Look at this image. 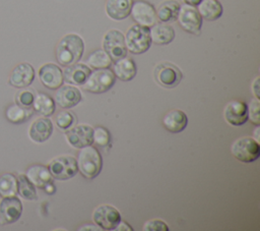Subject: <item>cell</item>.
I'll use <instances>...</instances> for the list:
<instances>
[{"mask_svg":"<svg viewBox=\"0 0 260 231\" xmlns=\"http://www.w3.org/2000/svg\"><path fill=\"white\" fill-rule=\"evenodd\" d=\"M84 52V43L77 34H67L56 46L55 56L60 65L67 66L80 60Z\"/></svg>","mask_w":260,"mask_h":231,"instance_id":"cell-1","label":"cell"},{"mask_svg":"<svg viewBox=\"0 0 260 231\" xmlns=\"http://www.w3.org/2000/svg\"><path fill=\"white\" fill-rule=\"evenodd\" d=\"M78 171L87 179L96 177L103 167V158L100 152L91 145L79 149L77 159Z\"/></svg>","mask_w":260,"mask_h":231,"instance_id":"cell-2","label":"cell"},{"mask_svg":"<svg viewBox=\"0 0 260 231\" xmlns=\"http://www.w3.org/2000/svg\"><path fill=\"white\" fill-rule=\"evenodd\" d=\"M124 38L127 51L132 54H142L151 46L149 27L137 23L128 28Z\"/></svg>","mask_w":260,"mask_h":231,"instance_id":"cell-3","label":"cell"},{"mask_svg":"<svg viewBox=\"0 0 260 231\" xmlns=\"http://www.w3.org/2000/svg\"><path fill=\"white\" fill-rule=\"evenodd\" d=\"M116 81V76L112 69L101 68L94 69L89 73L83 82V90L92 94H102L109 91Z\"/></svg>","mask_w":260,"mask_h":231,"instance_id":"cell-4","label":"cell"},{"mask_svg":"<svg viewBox=\"0 0 260 231\" xmlns=\"http://www.w3.org/2000/svg\"><path fill=\"white\" fill-rule=\"evenodd\" d=\"M231 153L240 162L252 163L260 156V145L251 136H243L233 142Z\"/></svg>","mask_w":260,"mask_h":231,"instance_id":"cell-5","label":"cell"},{"mask_svg":"<svg viewBox=\"0 0 260 231\" xmlns=\"http://www.w3.org/2000/svg\"><path fill=\"white\" fill-rule=\"evenodd\" d=\"M103 49L107 52L113 61L127 56L128 51L122 32L117 28L108 31L103 38Z\"/></svg>","mask_w":260,"mask_h":231,"instance_id":"cell-6","label":"cell"},{"mask_svg":"<svg viewBox=\"0 0 260 231\" xmlns=\"http://www.w3.org/2000/svg\"><path fill=\"white\" fill-rule=\"evenodd\" d=\"M153 76L155 81L166 89H173L177 86L183 78L182 71L170 62L158 63L154 67Z\"/></svg>","mask_w":260,"mask_h":231,"instance_id":"cell-7","label":"cell"},{"mask_svg":"<svg viewBox=\"0 0 260 231\" xmlns=\"http://www.w3.org/2000/svg\"><path fill=\"white\" fill-rule=\"evenodd\" d=\"M53 178L58 180L70 179L78 172L76 159L72 156H60L54 158L48 165Z\"/></svg>","mask_w":260,"mask_h":231,"instance_id":"cell-8","label":"cell"},{"mask_svg":"<svg viewBox=\"0 0 260 231\" xmlns=\"http://www.w3.org/2000/svg\"><path fill=\"white\" fill-rule=\"evenodd\" d=\"M177 20L185 32L192 35H199L202 26V17L195 6L188 4L181 5Z\"/></svg>","mask_w":260,"mask_h":231,"instance_id":"cell-9","label":"cell"},{"mask_svg":"<svg viewBox=\"0 0 260 231\" xmlns=\"http://www.w3.org/2000/svg\"><path fill=\"white\" fill-rule=\"evenodd\" d=\"M130 15L137 24L145 27L152 26L157 20L154 6L144 0L133 1Z\"/></svg>","mask_w":260,"mask_h":231,"instance_id":"cell-10","label":"cell"},{"mask_svg":"<svg viewBox=\"0 0 260 231\" xmlns=\"http://www.w3.org/2000/svg\"><path fill=\"white\" fill-rule=\"evenodd\" d=\"M92 220L102 230H114L121 220V215L115 207L101 205L93 210Z\"/></svg>","mask_w":260,"mask_h":231,"instance_id":"cell-11","label":"cell"},{"mask_svg":"<svg viewBox=\"0 0 260 231\" xmlns=\"http://www.w3.org/2000/svg\"><path fill=\"white\" fill-rule=\"evenodd\" d=\"M22 214V204L20 199L13 196H5L0 200V223L8 225L16 222Z\"/></svg>","mask_w":260,"mask_h":231,"instance_id":"cell-12","label":"cell"},{"mask_svg":"<svg viewBox=\"0 0 260 231\" xmlns=\"http://www.w3.org/2000/svg\"><path fill=\"white\" fill-rule=\"evenodd\" d=\"M65 138L67 142L75 149L92 145V127L87 124L72 126L66 131Z\"/></svg>","mask_w":260,"mask_h":231,"instance_id":"cell-13","label":"cell"},{"mask_svg":"<svg viewBox=\"0 0 260 231\" xmlns=\"http://www.w3.org/2000/svg\"><path fill=\"white\" fill-rule=\"evenodd\" d=\"M35 69L32 65L26 62L17 64L10 72L8 83L16 89L27 88L35 79Z\"/></svg>","mask_w":260,"mask_h":231,"instance_id":"cell-14","label":"cell"},{"mask_svg":"<svg viewBox=\"0 0 260 231\" xmlns=\"http://www.w3.org/2000/svg\"><path fill=\"white\" fill-rule=\"evenodd\" d=\"M38 74L42 84L49 90H57L63 84V72L57 64L46 63L42 65Z\"/></svg>","mask_w":260,"mask_h":231,"instance_id":"cell-15","label":"cell"},{"mask_svg":"<svg viewBox=\"0 0 260 231\" xmlns=\"http://www.w3.org/2000/svg\"><path fill=\"white\" fill-rule=\"evenodd\" d=\"M223 116L228 123L233 126H241L248 120L247 104L243 101H231L223 110Z\"/></svg>","mask_w":260,"mask_h":231,"instance_id":"cell-16","label":"cell"},{"mask_svg":"<svg viewBox=\"0 0 260 231\" xmlns=\"http://www.w3.org/2000/svg\"><path fill=\"white\" fill-rule=\"evenodd\" d=\"M81 101V93L73 84L61 85L57 89L55 95V103L64 109L76 106Z\"/></svg>","mask_w":260,"mask_h":231,"instance_id":"cell-17","label":"cell"},{"mask_svg":"<svg viewBox=\"0 0 260 231\" xmlns=\"http://www.w3.org/2000/svg\"><path fill=\"white\" fill-rule=\"evenodd\" d=\"M53 132V123L48 117L36 119L29 126L28 136L35 142H44L50 138Z\"/></svg>","mask_w":260,"mask_h":231,"instance_id":"cell-18","label":"cell"},{"mask_svg":"<svg viewBox=\"0 0 260 231\" xmlns=\"http://www.w3.org/2000/svg\"><path fill=\"white\" fill-rule=\"evenodd\" d=\"M63 72V79L73 85H82L87 76L91 72L89 66L83 63H73L65 66Z\"/></svg>","mask_w":260,"mask_h":231,"instance_id":"cell-19","label":"cell"},{"mask_svg":"<svg viewBox=\"0 0 260 231\" xmlns=\"http://www.w3.org/2000/svg\"><path fill=\"white\" fill-rule=\"evenodd\" d=\"M161 123L168 131L172 133H178L186 128L188 124V117L184 111L173 109L165 114Z\"/></svg>","mask_w":260,"mask_h":231,"instance_id":"cell-20","label":"cell"},{"mask_svg":"<svg viewBox=\"0 0 260 231\" xmlns=\"http://www.w3.org/2000/svg\"><path fill=\"white\" fill-rule=\"evenodd\" d=\"M151 43L155 45H168L175 39V30L171 24L165 22H156L149 27Z\"/></svg>","mask_w":260,"mask_h":231,"instance_id":"cell-21","label":"cell"},{"mask_svg":"<svg viewBox=\"0 0 260 231\" xmlns=\"http://www.w3.org/2000/svg\"><path fill=\"white\" fill-rule=\"evenodd\" d=\"M133 0H107L105 10L107 15L114 20H122L130 15Z\"/></svg>","mask_w":260,"mask_h":231,"instance_id":"cell-22","label":"cell"},{"mask_svg":"<svg viewBox=\"0 0 260 231\" xmlns=\"http://www.w3.org/2000/svg\"><path fill=\"white\" fill-rule=\"evenodd\" d=\"M113 72L120 80L129 81L135 77L137 73V66L132 58L125 56L114 61Z\"/></svg>","mask_w":260,"mask_h":231,"instance_id":"cell-23","label":"cell"},{"mask_svg":"<svg viewBox=\"0 0 260 231\" xmlns=\"http://www.w3.org/2000/svg\"><path fill=\"white\" fill-rule=\"evenodd\" d=\"M26 177L29 181L39 188H44L48 183L53 181V177L48 169L44 165H32L26 170Z\"/></svg>","mask_w":260,"mask_h":231,"instance_id":"cell-24","label":"cell"},{"mask_svg":"<svg viewBox=\"0 0 260 231\" xmlns=\"http://www.w3.org/2000/svg\"><path fill=\"white\" fill-rule=\"evenodd\" d=\"M181 4L176 0H166L155 9L156 18L160 22L169 23L177 20Z\"/></svg>","mask_w":260,"mask_h":231,"instance_id":"cell-25","label":"cell"},{"mask_svg":"<svg viewBox=\"0 0 260 231\" xmlns=\"http://www.w3.org/2000/svg\"><path fill=\"white\" fill-rule=\"evenodd\" d=\"M197 10L202 18L213 21L222 15V5L218 0H201L197 5Z\"/></svg>","mask_w":260,"mask_h":231,"instance_id":"cell-26","label":"cell"},{"mask_svg":"<svg viewBox=\"0 0 260 231\" xmlns=\"http://www.w3.org/2000/svg\"><path fill=\"white\" fill-rule=\"evenodd\" d=\"M34 110L42 116L49 117L54 114L56 109V103L48 94L38 93L35 96V100L32 103Z\"/></svg>","mask_w":260,"mask_h":231,"instance_id":"cell-27","label":"cell"},{"mask_svg":"<svg viewBox=\"0 0 260 231\" xmlns=\"http://www.w3.org/2000/svg\"><path fill=\"white\" fill-rule=\"evenodd\" d=\"M31 115L32 110L30 108L21 107L17 104H11L5 110L6 119L13 124L22 123L26 121Z\"/></svg>","mask_w":260,"mask_h":231,"instance_id":"cell-28","label":"cell"},{"mask_svg":"<svg viewBox=\"0 0 260 231\" xmlns=\"http://www.w3.org/2000/svg\"><path fill=\"white\" fill-rule=\"evenodd\" d=\"M86 63L88 64L87 66L93 69H101L109 68L112 65L113 60L104 49H96L87 56Z\"/></svg>","mask_w":260,"mask_h":231,"instance_id":"cell-29","label":"cell"},{"mask_svg":"<svg viewBox=\"0 0 260 231\" xmlns=\"http://www.w3.org/2000/svg\"><path fill=\"white\" fill-rule=\"evenodd\" d=\"M17 193L26 200H35L38 197L36 186L24 174H20L17 177Z\"/></svg>","mask_w":260,"mask_h":231,"instance_id":"cell-30","label":"cell"},{"mask_svg":"<svg viewBox=\"0 0 260 231\" xmlns=\"http://www.w3.org/2000/svg\"><path fill=\"white\" fill-rule=\"evenodd\" d=\"M17 193V178L12 173H3L0 175V195L13 196Z\"/></svg>","mask_w":260,"mask_h":231,"instance_id":"cell-31","label":"cell"},{"mask_svg":"<svg viewBox=\"0 0 260 231\" xmlns=\"http://www.w3.org/2000/svg\"><path fill=\"white\" fill-rule=\"evenodd\" d=\"M35 92L30 89H20V91H18L15 94V104L21 106V107H25V108H30L32 106L34 100H35Z\"/></svg>","mask_w":260,"mask_h":231,"instance_id":"cell-32","label":"cell"},{"mask_svg":"<svg viewBox=\"0 0 260 231\" xmlns=\"http://www.w3.org/2000/svg\"><path fill=\"white\" fill-rule=\"evenodd\" d=\"M56 124L61 130H68L76 122V117L69 111H60L56 116Z\"/></svg>","mask_w":260,"mask_h":231,"instance_id":"cell-33","label":"cell"},{"mask_svg":"<svg viewBox=\"0 0 260 231\" xmlns=\"http://www.w3.org/2000/svg\"><path fill=\"white\" fill-rule=\"evenodd\" d=\"M111 141V134L109 130L103 126L92 128V142L100 147H107Z\"/></svg>","mask_w":260,"mask_h":231,"instance_id":"cell-34","label":"cell"},{"mask_svg":"<svg viewBox=\"0 0 260 231\" xmlns=\"http://www.w3.org/2000/svg\"><path fill=\"white\" fill-rule=\"evenodd\" d=\"M248 119L254 125L260 124V101L257 98H252L247 105Z\"/></svg>","mask_w":260,"mask_h":231,"instance_id":"cell-35","label":"cell"},{"mask_svg":"<svg viewBox=\"0 0 260 231\" xmlns=\"http://www.w3.org/2000/svg\"><path fill=\"white\" fill-rule=\"evenodd\" d=\"M142 230L143 231H169V227L167 223H165L162 220L152 219L144 223Z\"/></svg>","mask_w":260,"mask_h":231,"instance_id":"cell-36","label":"cell"},{"mask_svg":"<svg viewBox=\"0 0 260 231\" xmlns=\"http://www.w3.org/2000/svg\"><path fill=\"white\" fill-rule=\"evenodd\" d=\"M115 231H123V230H126V231H132V227L125 221L123 220H120V222L117 224V226L114 228Z\"/></svg>","mask_w":260,"mask_h":231,"instance_id":"cell-37","label":"cell"},{"mask_svg":"<svg viewBox=\"0 0 260 231\" xmlns=\"http://www.w3.org/2000/svg\"><path fill=\"white\" fill-rule=\"evenodd\" d=\"M259 79H260V77L257 76L254 79V81L252 82V85H251L252 94L254 95V98H257V99L260 98V96H259Z\"/></svg>","mask_w":260,"mask_h":231,"instance_id":"cell-38","label":"cell"},{"mask_svg":"<svg viewBox=\"0 0 260 231\" xmlns=\"http://www.w3.org/2000/svg\"><path fill=\"white\" fill-rule=\"evenodd\" d=\"M43 189H44L48 194H53V193L55 192V190H56V187H55V185H54V183H53V181H52V182L48 183Z\"/></svg>","mask_w":260,"mask_h":231,"instance_id":"cell-39","label":"cell"},{"mask_svg":"<svg viewBox=\"0 0 260 231\" xmlns=\"http://www.w3.org/2000/svg\"><path fill=\"white\" fill-rule=\"evenodd\" d=\"M78 230H102L98 225H84V226H82V227H80V228H78Z\"/></svg>","mask_w":260,"mask_h":231,"instance_id":"cell-40","label":"cell"},{"mask_svg":"<svg viewBox=\"0 0 260 231\" xmlns=\"http://www.w3.org/2000/svg\"><path fill=\"white\" fill-rule=\"evenodd\" d=\"M183 2H184V4H188V5L196 7L201 2V0H183Z\"/></svg>","mask_w":260,"mask_h":231,"instance_id":"cell-41","label":"cell"},{"mask_svg":"<svg viewBox=\"0 0 260 231\" xmlns=\"http://www.w3.org/2000/svg\"><path fill=\"white\" fill-rule=\"evenodd\" d=\"M259 130H260L259 125H257L256 128H255V130H254V137H253V138H254L255 140H257L258 142H259V136H260V135H259Z\"/></svg>","mask_w":260,"mask_h":231,"instance_id":"cell-42","label":"cell"}]
</instances>
